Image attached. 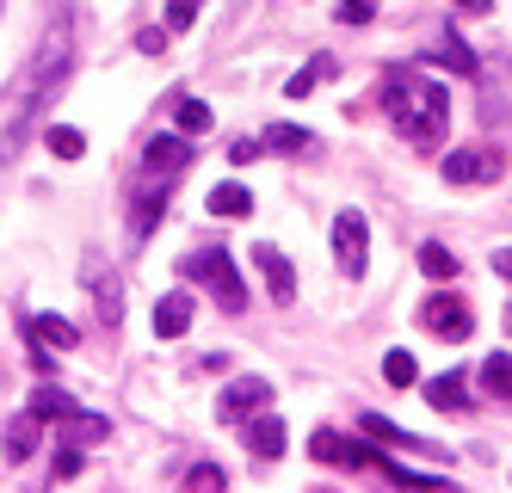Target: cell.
Instances as JSON below:
<instances>
[{
	"label": "cell",
	"mask_w": 512,
	"mask_h": 493,
	"mask_svg": "<svg viewBox=\"0 0 512 493\" xmlns=\"http://www.w3.org/2000/svg\"><path fill=\"white\" fill-rule=\"evenodd\" d=\"M68 68H75V13L62 7V13L44 25L38 50H31V62L19 68V81H13V93H7V130H0V155H7V161L25 148L31 124L44 118V105H50L56 87L68 81Z\"/></svg>",
	"instance_id": "1"
},
{
	"label": "cell",
	"mask_w": 512,
	"mask_h": 493,
	"mask_svg": "<svg viewBox=\"0 0 512 493\" xmlns=\"http://www.w3.org/2000/svg\"><path fill=\"white\" fill-rule=\"evenodd\" d=\"M383 111H389V124L408 142H420V148H438L445 130H451V93L438 81H420V74H408V68L383 81Z\"/></svg>",
	"instance_id": "2"
},
{
	"label": "cell",
	"mask_w": 512,
	"mask_h": 493,
	"mask_svg": "<svg viewBox=\"0 0 512 493\" xmlns=\"http://www.w3.org/2000/svg\"><path fill=\"white\" fill-rule=\"evenodd\" d=\"M179 272H186V278H204V290L216 296V309H223V315H241V309H247V284H241V272H235L229 247L186 253V259H179Z\"/></svg>",
	"instance_id": "3"
},
{
	"label": "cell",
	"mask_w": 512,
	"mask_h": 493,
	"mask_svg": "<svg viewBox=\"0 0 512 493\" xmlns=\"http://www.w3.org/2000/svg\"><path fill=\"white\" fill-rule=\"evenodd\" d=\"M438 173H445V185H494L506 173V155L488 142H475V148H451L445 161H438Z\"/></svg>",
	"instance_id": "4"
},
{
	"label": "cell",
	"mask_w": 512,
	"mask_h": 493,
	"mask_svg": "<svg viewBox=\"0 0 512 493\" xmlns=\"http://www.w3.org/2000/svg\"><path fill=\"white\" fill-rule=\"evenodd\" d=\"M364 247H371V222H364L358 210H340L334 216V265L346 278H364V259H371Z\"/></svg>",
	"instance_id": "5"
},
{
	"label": "cell",
	"mask_w": 512,
	"mask_h": 493,
	"mask_svg": "<svg viewBox=\"0 0 512 493\" xmlns=\"http://www.w3.org/2000/svg\"><path fill=\"white\" fill-rule=\"evenodd\" d=\"M420 327H426V333H445V339H469L475 315H469L463 296H426V302H420Z\"/></svg>",
	"instance_id": "6"
},
{
	"label": "cell",
	"mask_w": 512,
	"mask_h": 493,
	"mask_svg": "<svg viewBox=\"0 0 512 493\" xmlns=\"http://www.w3.org/2000/svg\"><path fill=\"white\" fill-rule=\"evenodd\" d=\"M161 216H167V173H161L155 185H142V192H136V204H130V241H149Z\"/></svg>",
	"instance_id": "7"
},
{
	"label": "cell",
	"mask_w": 512,
	"mask_h": 493,
	"mask_svg": "<svg viewBox=\"0 0 512 493\" xmlns=\"http://www.w3.org/2000/svg\"><path fill=\"white\" fill-rule=\"evenodd\" d=\"M272 401V383L266 376H241V383L223 389V420H247V413H260Z\"/></svg>",
	"instance_id": "8"
},
{
	"label": "cell",
	"mask_w": 512,
	"mask_h": 493,
	"mask_svg": "<svg viewBox=\"0 0 512 493\" xmlns=\"http://www.w3.org/2000/svg\"><path fill=\"white\" fill-rule=\"evenodd\" d=\"M253 265L266 272V290H272V302H297V272H290V259H284L278 247H253Z\"/></svg>",
	"instance_id": "9"
},
{
	"label": "cell",
	"mask_w": 512,
	"mask_h": 493,
	"mask_svg": "<svg viewBox=\"0 0 512 493\" xmlns=\"http://www.w3.org/2000/svg\"><path fill=\"white\" fill-rule=\"evenodd\" d=\"M309 457L315 463H352V469H364V463H371V444H346L340 432H315L309 438Z\"/></svg>",
	"instance_id": "10"
},
{
	"label": "cell",
	"mask_w": 512,
	"mask_h": 493,
	"mask_svg": "<svg viewBox=\"0 0 512 493\" xmlns=\"http://www.w3.org/2000/svg\"><path fill=\"white\" fill-rule=\"evenodd\" d=\"M31 339H38V352H75L81 327L62 321V315H31Z\"/></svg>",
	"instance_id": "11"
},
{
	"label": "cell",
	"mask_w": 512,
	"mask_h": 493,
	"mask_svg": "<svg viewBox=\"0 0 512 493\" xmlns=\"http://www.w3.org/2000/svg\"><path fill=\"white\" fill-rule=\"evenodd\" d=\"M142 161H149V173H179L192 161V148H186V136H149V148H142Z\"/></svg>",
	"instance_id": "12"
},
{
	"label": "cell",
	"mask_w": 512,
	"mask_h": 493,
	"mask_svg": "<svg viewBox=\"0 0 512 493\" xmlns=\"http://www.w3.org/2000/svg\"><path fill=\"white\" fill-rule=\"evenodd\" d=\"M358 432H364V438H383V444H395V450H432V457H445L438 444H426V438H414V432H401L395 420H383V413H364Z\"/></svg>",
	"instance_id": "13"
},
{
	"label": "cell",
	"mask_w": 512,
	"mask_h": 493,
	"mask_svg": "<svg viewBox=\"0 0 512 493\" xmlns=\"http://www.w3.org/2000/svg\"><path fill=\"white\" fill-rule=\"evenodd\" d=\"M186 327H192V296H186V290H167V296L155 302V333H161V339H179Z\"/></svg>",
	"instance_id": "14"
},
{
	"label": "cell",
	"mask_w": 512,
	"mask_h": 493,
	"mask_svg": "<svg viewBox=\"0 0 512 493\" xmlns=\"http://www.w3.org/2000/svg\"><path fill=\"white\" fill-rule=\"evenodd\" d=\"M62 444H105L112 438V420H105V413H62Z\"/></svg>",
	"instance_id": "15"
},
{
	"label": "cell",
	"mask_w": 512,
	"mask_h": 493,
	"mask_svg": "<svg viewBox=\"0 0 512 493\" xmlns=\"http://www.w3.org/2000/svg\"><path fill=\"white\" fill-rule=\"evenodd\" d=\"M204 210H210V216H223V222H241V216H253V192L229 179V185H216V192L204 198Z\"/></svg>",
	"instance_id": "16"
},
{
	"label": "cell",
	"mask_w": 512,
	"mask_h": 493,
	"mask_svg": "<svg viewBox=\"0 0 512 493\" xmlns=\"http://www.w3.org/2000/svg\"><path fill=\"white\" fill-rule=\"evenodd\" d=\"M38 432H44V420H38V413H19V420L7 426V444H0V450H7V463H25L31 457V450H38Z\"/></svg>",
	"instance_id": "17"
},
{
	"label": "cell",
	"mask_w": 512,
	"mask_h": 493,
	"mask_svg": "<svg viewBox=\"0 0 512 493\" xmlns=\"http://www.w3.org/2000/svg\"><path fill=\"white\" fill-rule=\"evenodd\" d=\"M309 148H315V136L297 130V124H272V130H260V155H309Z\"/></svg>",
	"instance_id": "18"
},
{
	"label": "cell",
	"mask_w": 512,
	"mask_h": 493,
	"mask_svg": "<svg viewBox=\"0 0 512 493\" xmlns=\"http://www.w3.org/2000/svg\"><path fill=\"white\" fill-rule=\"evenodd\" d=\"M426 401L438 407V413H469V389H463V376L451 370V376H432L426 383Z\"/></svg>",
	"instance_id": "19"
},
{
	"label": "cell",
	"mask_w": 512,
	"mask_h": 493,
	"mask_svg": "<svg viewBox=\"0 0 512 493\" xmlns=\"http://www.w3.org/2000/svg\"><path fill=\"white\" fill-rule=\"evenodd\" d=\"M247 450H260L266 463H278V457H284V420H272V413H260V420L247 426Z\"/></svg>",
	"instance_id": "20"
},
{
	"label": "cell",
	"mask_w": 512,
	"mask_h": 493,
	"mask_svg": "<svg viewBox=\"0 0 512 493\" xmlns=\"http://www.w3.org/2000/svg\"><path fill=\"white\" fill-rule=\"evenodd\" d=\"M173 124H179V136H204V130H210V105L173 93Z\"/></svg>",
	"instance_id": "21"
},
{
	"label": "cell",
	"mask_w": 512,
	"mask_h": 493,
	"mask_svg": "<svg viewBox=\"0 0 512 493\" xmlns=\"http://www.w3.org/2000/svg\"><path fill=\"white\" fill-rule=\"evenodd\" d=\"M420 272H426L432 284H451V278H457V253L438 247V241H426V247H420Z\"/></svg>",
	"instance_id": "22"
},
{
	"label": "cell",
	"mask_w": 512,
	"mask_h": 493,
	"mask_svg": "<svg viewBox=\"0 0 512 493\" xmlns=\"http://www.w3.org/2000/svg\"><path fill=\"white\" fill-rule=\"evenodd\" d=\"M44 148H50L56 161H81V155H87V136L68 130V124H50V130H44Z\"/></svg>",
	"instance_id": "23"
},
{
	"label": "cell",
	"mask_w": 512,
	"mask_h": 493,
	"mask_svg": "<svg viewBox=\"0 0 512 493\" xmlns=\"http://www.w3.org/2000/svg\"><path fill=\"white\" fill-rule=\"evenodd\" d=\"M438 68H451V74H475V56H469V44L463 37H438V50H426Z\"/></svg>",
	"instance_id": "24"
},
{
	"label": "cell",
	"mask_w": 512,
	"mask_h": 493,
	"mask_svg": "<svg viewBox=\"0 0 512 493\" xmlns=\"http://www.w3.org/2000/svg\"><path fill=\"white\" fill-rule=\"evenodd\" d=\"M93 309H99V321H105V327H118V321H124V296H118V278L93 284Z\"/></svg>",
	"instance_id": "25"
},
{
	"label": "cell",
	"mask_w": 512,
	"mask_h": 493,
	"mask_svg": "<svg viewBox=\"0 0 512 493\" xmlns=\"http://www.w3.org/2000/svg\"><path fill=\"white\" fill-rule=\"evenodd\" d=\"M482 389H488V395H500V401L512 395V358H506V352H494V358L482 364Z\"/></svg>",
	"instance_id": "26"
},
{
	"label": "cell",
	"mask_w": 512,
	"mask_h": 493,
	"mask_svg": "<svg viewBox=\"0 0 512 493\" xmlns=\"http://www.w3.org/2000/svg\"><path fill=\"white\" fill-rule=\"evenodd\" d=\"M31 413H38V420H62V413H75V395L68 389H38L31 395Z\"/></svg>",
	"instance_id": "27"
},
{
	"label": "cell",
	"mask_w": 512,
	"mask_h": 493,
	"mask_svg": "<svg viewBox=\"0 0 512 493\" xmlns=\"http://www.w3.org/2000/svg\"><path fill=\"white\" fill-rule=\"evenodd\" d=\"M383 376H389L395 389H414V383H420V364H414L408 352H389V358H383Z\"/></svg>",
	"instance_id": "28"
},
{
	"label": "cell",
	"mask_w": 512,
	"mask_h": 493,
	"mask_svg": "<svg viewBox=\"0 0 512 493\" xmlns=\"http://www.w3.org/2000/svg\"><path fill=\"white\" fill-rule=\"evenodd\" d=\"M204 0H167V31H192Z\"/></svg>",
	"instance_id": "29"
},
{
	"label": "cell",
	"mask_w": 512,
	"mask_h": 493,
	"mask_svg": "<svg viewBox=\"0 0 512 493\" xmlns=\"http://www.w3.org/2000/svg\"><path fill=\"white\" fill-rule=\"evenodd\" d=\"M334 19H340V25H371V19H377V0H340Z\"/></svg>",
	"instance_id": "30"
},
{
	"label": "cell",
	"mask_w": 512,
	"mask_h": 493,
	"mask_svg": "<svg viewBox=\"0 0 512 493\" xmlns=\"http://www.w3.org/2000/svg\"><path fill=\"white\" fill-rule=\"evenodd\" d=\"M223 481H229V475L216 469V463H198V469L186 475V487H192V493H216V487H223Z\"/></svg>",
	"instance_id": "31"
},
{
	"label": "cell",
	"mask_w": 512,
	"mask_h": 493,
	"mask_svg": "<svg viewBox=\"0 0 512 493\" xmlns=\"http://www.w3.org/2000/svg\"><path fill=\"white\" fill-rule=\"evenodd\" d=\"M327 68H334V62H327V56H321L315 68H303V74H297V81H290V99H309V87L321 81V74H327Z\"/></svg>",
	"instance_id": "32"
},
{
	"label": "cell",
	"mask_w": 512,
	"mask_h": 493,
	"mask_svg": "<svg viewBox=\"0 0 512 493\" xmlns=\"http://www.w3.org/2000/svg\"><path fill=\"white\" fill-rule=\"evenodd\" d=\"M253 155H260V136H241V142H235V148H229V161H235V167H247V161H253Z\"/></svg>",
	"instance_id": "33"
},
{
	"label": "cell",
	"mask_w": 512,
	"mask_h": 493,
	"mask_svg": "<svg viewBox=\"0 0 512 493\" xmlns=\"http://www.w3.org/2000/svg\"><path fill=\"white\" fill-rule=\"evenodd\" d=\"M136 50H149V56H161V50H167V31H142V37H136Z\"/></svg>",
	"instance_id": "34"
},
{
	"label": "cell",
	"mask_w": 512,
	"mask_h": 493,
	"mask_svg": "<svg viewBox=\"0 0 512 493\" xmlns=\"http://www.w3.org/2000/svg\"><path fill=\"white\" fill-rule=\"evenodd\" d=\"M56 475H62V481L81 475V450H62V457H56Z\"/></svg>",
	"instance_id": "35"
},
{
	"label": "cell",
	"mask_w": 512,
	"mask_h": 493,
	"mask_svg": "<svg viewBox=\"0 0 512 493\" xmlns=\"http://www.w3.org/2000/svg\"><path fill=\"white\" fill-rule=\"evenodd\" d=\"M494 272H500V278L512 284V247H494Z\"/></svg>",
	"instance_id": "36"
},
{
	"label": "cell",
	"mask_w": 512,
	"mask_h": 493,
	"mask_svg": "<svg viewBox=\"0 0 512 493\" xmlns=\"http://www.w3.org/2000/svg\"><path fill=\"white\" fill-rule=\"evenodd\" d=\"M457 7H463V13H488V0H457Z\"/></svg>",
	"instance_id": "37"
}]
</instances>
